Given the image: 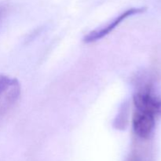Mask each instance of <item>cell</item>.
<instances>
[{"instance_id":"cell-1","label":"cell","mask_w":161,"mask_h":161,"mask_svg":"<svg viewBox=\"0 0 161 161\" xmlns=\"http://www.w3.org/2000/svg\"><path fill=\"white\" fill-rule=\"evenodd\" d=\"M20 96V85L17 79L0 75V120L15 106Z\"/></svg>"},{"instance_id":"cell-2","label":"cell","mask_w":161,"mask_h":161,"mask_svg":"<svg viewBox=\"0 0 161 161\" xmlns=\"http://www.w3.org/2000/svg\"><path fill=\"white\" fill-rule=\"evenodd\" d=\"M132 124L135 135L142 139H146L150 137L155 128L156 116L148 112L135 109Z\"/></svg>"},{"instance_id":"cell-3","label":"cell","mask_w":161,"mask_h":161,"mask_svg":"<svg viewBox=\"0 0 161 161\" xmlns=\"http://www.w3.org/2000/svg\"><path fill=\"white\" fill-rule=\"evenodd\" d=\"M146 9L145 7L131 8V9H127V10L122 13L120 15L118 16L117 17H116L113 21L108 24L106 26L103 27V28H100V29L94 30V31L90 32L89 34L85 36L83 40L86 42H93L98 40V39H102L103 37L106 36L107 35L109 34L111 31H113L125 19L128 18L129 17H131L133 15H135V14H142V13L145 12Z\"/></svg>"},{"instance_id":"cell-4","label":"cell","mask_w":161,"mask_h":161,"mask_svg":"<svg viewBox=\"0 0 161 161\" xmlns=\"http://www.w3.org/2000/svg\"><path fill=\"white\" fill-rule=\"evenodd\" d=\"M134 105L136 110L148 112L155 116L161 114V99L152 94L149 89L142 90L135 93Z\"/></svg>"},{"instance_id":"cell-5","label":"cell","mask_w":161,"mask_h":161,"mask_svg":"<svg viewBox=\"0 0 161 161\" xmlns=\"http://www.w3.org/2000/svg\"><path fill=\"white\" fill-rule=\"evenodd\" d=\"M126 161H146V160H145V159H143L142 157L140 155H138V154L133 153L128 157V159H127Z\"/></svg>"},{"instance_id":"cell-6","label":"cell","mask_w":161,"mask_h":161,"mask_svg":"<svg viewBox=\"0 0 161 161\" xmlns=\"http://www.w3.org/2000/svg\"><path fill=\"white\" fill-rule=\"evenodd\" d=\"M4 8L3 7V6H0V21H1L2 18H3V14H4Z\"/></svg>"}]
</instances>
